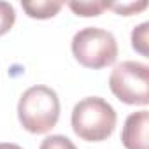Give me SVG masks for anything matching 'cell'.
Here are the masks:
<instances>
[{
	"instance_id": "cell-1",
	"label": "cell",
	"mask_w": 149,
	"mask_h": 149,
	"mask_svg": "<svg viewBox=\"0 0 149 149\" xmlns=\"http://www.w3.org/2000/svg\"><path fill=\"white\" fill-rule=\"evenodd\" d=\"M21 126L35 135L47 133L60 119V98L54 90L37 84L28 88L18 104Z\"/></svg>"
},
{
	"instance_id": "cell-2",
	"label": "cell",
	"mask_w": 149,
	"mask_h": 149,
	"mask_svg": "<svg viewBox=\"0 0 149 149\" xmlns=\"http://www.w3.org/2000/svg\"><path fill=\"white\" fill-rule=\"evenodd\" d=\"M116 123L118 114L114 107L100 97L83 98L72 111V130L86 142H102L109 139Z\"/></svg>"
},
{
	"instance_id": "cell-3",
	"label": "cell",
	"mask_w": 149,
	"mask_h": 149,
	"mask_svg": "<svg viewBox=\"0 0 149 149\" xmlns=\"http://www.w3.org/2000/svg\"><path fill=\"white\" fill-rule=\"evenodd\" d=\"M72 54L83 67L100 70L112 65L118 58V42L104 28L86 26L72 39Z\"/></svg>"
},
{
	"instance_id": "cell-4",
	"label": "cell",
	"mask_w": 149,
	"mask_h": 149,
	"mask_svg": "<svg viewBox=\"0 0 149 149\" xmlns=\"http://www.w3.org/2000/svg\"><path fill=\"white\" fill-rule=\"evenodd\" d=\"M109 88L118 100L128 105L149 104V67L140 61H123L114 67Z\"/></svg>"
},
{
	"instance_id": "cell-5",
	"label": "cell",
	"mask_w": 149,
	"mask_h": 149,
	"mask_svg": "<svg viewBox=\"0 0 149 149\" xmlns=\"http://www.w3.org/2000/svg\"><path fill=\"white\" fill-rule=\"evenodd\" d=\"M147 128H149V112L139 111L126 118L121 142L126 149H147Z\"/></svg>"
},
{
	"instance_id": "cell-6",
	"label": "cell",
	"mask_w": 149,
	"mask_h": 149,
	"mask_svg": "<svg viewBox=\"0 0 149 149\" xmlns=\"http://www.w3.org/2000/svg\"><path fill=\"white\" fill-rule=\"evenodd\" d=\"M21 7L26 13V16H30L33 19H49L60 13V9L63 7V2L35 0V2H21Z\"/></svg>"
},
{
	"instance_id": "cell-7",
	"label": "cell",
	"mask_w": 149,
	"mask_h": 149,
	"mask_svg": "<svg viewBox=\"0 0 149 149\" xmlns=\"http://www.w3.org/2000/svg\"><path fill=\"white\" fill-rule=\"evenodd\" d=\"M68 7L77 16L91 18V16H100L109 7V4L100 2V0H93V2H68Z\"/></svg>"
},
{
	"instance_id": "cell-8",
	"label": "cell",
	"mask_w": 149,
	"mask_h": 149,
	"mask_svg": "<svg viewBox=\"0 0 149 149\" xmlns=\"http://www.w3.org/2000/svg\"><path fill=\"white\" fill-rule=\"evenodd\" d=\"M16 21V11L9 2H0V37L6 35Z\"/></svg>"
},
{
	"instance_id": "cell-9",
	"label": "cell",
	"mask_w": 149,
	"mask_h": 149,
	"mask_svg": "<svg viewBox=\"0 0 149 149\" xmlns=\"http://www.w3.org/2000/svg\"><path fill=\"white\" fill-rule=\"evenodd\" d=\"M147 28L149 23H142L132 32V47L139 51L142 56H147Z\"/></svg>"
},
{
	"instance_id": "cell-10",
	"label": "cell",
	"mask_w": 149,
	"mask_h": 149,
	"mask_svg": "<svg viewBox=\"0 0 149 149\" xmlns=\"http://www.w3.org/2000/svg\"><path fill=\"white\" fill-rule=\"evenodd\" d=\"M39 149H77V147L65 135H51L42 140Z\"/></svg>"
},
{
	"instance_id": "cell-11",
	"label": "cell",
	"mask_w": 149,
	"mask_h": 149,
	"mask_svg": "<svg viewBox=\"0 0 149 149\" xmlns=\"http://www.w3.org/2000/svg\"><path fill=\"white\" fill-rule=\"evenodd\" d=\"M146 7H147V2H139V4L130 2V4H109L107 9H112V11H116V13L121 14V16H132V14H135V13L144 11Z\"/></svg>"
},
{
	"instance_id": "cell-12",
	"label": "cell",
	"mask_w": 149,
	"mask_h": 149,
	"mask_svg": "<svg viewBox=\"0 0 149 149\" xmlns=\"http://www.w3.org/2000/svg\"><path fill=\"white\" fill-rule=\"evenodd\" d=\"M0 149H23V147H19L18 144H11V142H2V144H0Z\"/></svg>"
}]
</instances>
